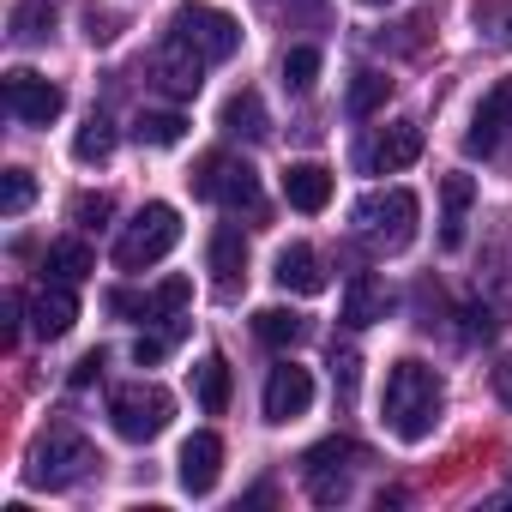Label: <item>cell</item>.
I'll list each match as a JSON object with an SVG mask.
<instances>
[{
  "label": "cell",
  "instance_id": "cell-1",
  "mask_svg": "<svg viewBox=\"0 0 512 512\" xmlns=\"http://www.w3.org/2000/svg\"><path fill=\"white\" fill-rule=\"evenodd\" d=\"M386 428L404 440V446H422L434 428H440V410H446V386H440V374L428 368V362H416V356H404V362H392V374H386Z\"/></svg>",
  "mask_w": 512,
  "mask_h": 512
},
{
  "label": "cell",
  "instance_id": "cell-2",
  "mask_svg": "<svg viewBox=\"0 0 512 512\" xmlns=\"http://www.w3.org/2000/svg\"><path fill=\"white\" fill-rule=\"evenodd\" d=\"M416 223H422V205L410 187H374L350 211V229L368 253H404L416 241Z\"/></svg>",
  "mask_w": 512,
  "mask_h": 512
},
{
  "label": "cell",
  "instance_id": "cell-3",
  "mask_svg": "<svg viewBox=\"0 0 512 512\" xmlns=\"http://www.w3.org/2000/svg\"><path fill=\"white\" fill-rule=\"evenodd\" d=\"M97 470V446L79 434V428H49L37 446H31V482L37 488H73L79 476Z\"/></svg>",
  "mask_w": 512,
  "mask_h": 512
},
{
  "label": "cell",
  "instance_id": "cell-4",
  "mask_svg": "<svg viewBox=\"0 0 512 512\" xmlns=\"http://www.w3.org/2000/svg\"><path fill=\"white\" fill-rule=\"evenodd\" d=\"M175 241H181V211H175V205H145V211L121 229V241H115V266H121V272H145V266L163 260Z\"/></svg>",
  "mask_w": 512,
  "mask_h": 512
},
{
  "label": "cell",
  "instance_id": "cell-5",
  "mask_svg": "<svg viewBox=\"0 0 512 512\" xmlns=\"http://www.w3.org/2000/svg\"><path fill=\"white\" fill-rule=\"evenodd\" d=\"M169 416H175V398L163 392V386H145V380H133V386H121L115 398H109V422H115V434L121 440H157L163 428H169Z\"/></svg>",
  "mask_w": 512,
  "mask_h": 512
},
{
  "label": "cell",
  "instance_id": "cell-6",
  "mask_svg": "<svg viewBox=\"0 0 512 512\" xmlns=\"http://www.w3.org/2000/svg\"><path fill=\"white\" fill-rule=\"evenodd\" d=\"M356 464H362V446H356L350 434H332V440H320V446H308V458H302V476H308V494H314L320 506H332V500H344V494H350V476H356Z\"/></svg>",
  "mask_w": 512,
  "mask_h": 512
},
{
  "label": "cell",
  "instance_id": "cell-7",
  "mask_svg": "<svg viewBox=\"0 0 512 512\" xmlns=\"http://www.w3.org/2000/svg\"><path fill=\"white\" fill-rule=\"evenodd\" d=\"M193 181V193L199 199H211V205H253L260 199V175H253V163L247 157H229V151H211V157H199V169L187 175Z\"/></svg>",
  "mask_w": 512,
  "mask_h": 512
},
{
  "label": "cell",
  "instance_id": "cell-8",
  "mask_svg": "<svg viewBox=\"0 0 512 512\" xmlns=\"http://www.w3.org/2000/svg\"><path fill=\"white\" fill-rule=\"evenodd\" d=\"M169 31H175L181 43H193L205 61H229V55L241 49V25H235L223 7H205V0H187V7H175Z\"/></svg>",
  "mask_w": 512,
  "mask_h": 512
},
{
  "label": "cell",
  "instance_id": "cell-9",
  "mask_svg": "<svg viewBox=\"0 0 512 512\" xmlns=\"http://www.w3.org/2000/svg\"><path fill=\"white\" fill-rule=\"evenodd\" d=\"M205 55L193 49V43H181L175 31L151 49V79H157V91L163 97H175V103H187V97H199V85H205Z\"/></svg>",
  "mask_w": 512,
  "mask_h": 512
},
{
  "label": "cell",
  "instance_id": "cell-10",
  "mask_svg": "<svg viewBox=\"0 0 512 512\" xmlns=\"http://www.w3.org/2000/svg\"><path fill=\"white\" fill-rule=\"evenodd\" d=\"M0 97H7V115H13V121H25V127H49V121L67 109L61 85H49V79H43V73H31V67H13V73H7V85H0Z\"/></svg>",
  "mask_w": 512,
  "mask_h": 512
},
{
  "label": "cell",
  "instance_id": "cell-11",
  "mask_svg": "<svg viewBox=\"0 0 512 512\" xmlns=\"http://www.w3.org/2000/svg\"><path fill=\"white\" fill-rule=\"evenodd\" d=\"M506 139H512V79H500V85L476 103V121H470V133H464V151L494 157Z\"/></svg>",
  "mask_w": 512,
  "mask_h": 512
},
{
  "label": "cell",
  "instance_id": "cell-12",
  "mask_svg": "<svg viewBox=\"0 0 512 512\" xmlns=\"http://www.w3.org/2000/svg\"><path fill=\"white\" fill-rule=\"evenodd\" d=\"M314 404V374L302 362H278L266 374V422H296Z\"/></svg>",
  "mask_w": 512,
  "mask_h": 512
},
{
  "label": "cell",
  "instance_id": "cell-13",
  "mask_svg": "<svg viewBox=\"0 0 512 512\" xmlns=\"http://www.w3.org/2000/svg\"><path fill=\"white\" fill-rule=\"evenodd\" d=\"M25 314H31V332L55 344V338H67V332H73V320H79V296H73V284L49 278V284H37V290H31V308H25Z\"/></svg>",
  "mask_w": 512,
  "mask_h": 512
},
{
  "label": "cell",
  "instance_id": "cell-14",
  "mask_svg": "<svg viewBox=\"0 0 512 512\" xmlns=\"http://www.w3.org/2000/svg\"><path fill=\"white\" fill-rule=\"evenodd\" d=\"M416 157H422V127H416V121H392V127H380L374 145L362 151V163H368L374 175H398V169H410Z\"/></svg>",
  "mask_w": 512,
  "mask_h": 512
},
{
  "label": "cell",
  "instance_id": "cell-15",
  "mask_svg": "<svg viewBox=\"0 0 512 512\" xmlns=\"http://www.w3.org/2000/svg\"><path fill=\"white\" fill-rule=\"evenodd\" d=\"M217 476H223V440H217L211 428H199V434L181 446V488H187V494H211Z\"/></svg>",
  "mask_w": 512,
  "mask_h": 512
},
{
  "label": "cell",
  "instance_id": "cell-16",
  "mask_svg": "<svg viewBox=\"0 0 512 512\" xmlns=\"http://www.w3.org/2000/svg\"><path fill=\"white\" fill-rule=\"evenodd\" d=\"M392 314V290H386V278H374V272H356L350 278V290H344V326H374V320H386Z\"/></svg>",
  "mask_w": 512,
  "mask_h": 512
},
{
  "label": "cell",
  "instance_id": "cell-17",
  "mask_svg": "<svg viewBox=\"0 0 512 512\" xmlns=\"http://www.w3.org/2000/svg\"><path fill=\"white\" fill-rule=\"evenodd\" d=\"M272 278H278L284 290H296V296H320V290H326V266H320V253H314V247H302V241L278 253V272H272Z\"/></svg>",
  "mask_w": 512,
  "mask_h": 512
},
{
  "label": "cell",
  "instance_id": "cell-18",
  "mask_svg": "<svg viewBox=\"0 0 512 512\" xmlns=\"http://www.w3.org/2000/svg\"><path fill=\"white\" fill-rule=\"evenodd\" d=\"M284 199H290L296 211H326V205H332V175H326L320 163H290V169H284Z\"/></svg>",
  "mask_w": 512,
  "mask_h": 512
},
{
  "label": "cell",
  "instance_id": "cell-19",
  "mask_svg": "<svg viewBox=\"0 0 512 512\" xmlns=\"http://www.w3.org/2000/svg\"><path fill=\"white\" fill-rule=\"evenodd\" d=\"M241 272H247V241H241V229L223 223V229L211 235V278H217V290H235Z\"/></svg>",
  "mask_w": 512,
  "mask_h": 512
},
{
  "label": "cell",
  "instance_id": "cell-20",
  "mask_svg": "<svg viewBox=\"0 0 512 512\" xmlns=\"http://www.w3.org/2000/svg\"><path fill=\"white\" fill-rule=\"evenodd\" d=\"M223 133H235V139H266V133H272L260 91H235V97L223 103Z\"/></svg>",
  "mask_w": 512,
  "mask_h": 512
},
{
  "label": "cell",
  "instance_id": "cell-21",
  "mask_svg": "<svg viewBox=\"0 0 512 512\" xmlns=\"http://www.w3.org/2000/svg\"><path fill=\"white\" fill-rule=\"evenodd\" d=\"M470 199H476V181H470V175H446V181H440V205H446L440 241H446V247L464 241V211H470Z\"/></svg>",
  "mask_w": 512,
  "mask_h": 512
},
{
  "label": "cell",
  "instance_id": "cell-22",
  "mask_svg": "<svg viewBox=\"0 0 512 512\" xmlns=\"http://www.w3.org/2000/svg\"><path fill=\"white\" fill-rule=\"evenodd\" d=\"M43 272H49V278H61V284H85V278L97 272V260H91V247H85V241H49Z\"/></svg>",
  "mask_w": 512,
  "mask_h": 512
},
{
  "label": "cell",
  "instance_id": "cell-23",
  "mask_svg": "<svg viewBox=\"0 0 512 512\" xmlns=\"http://www.w3.org/2000/svg\"><path fill=\"white\" fill-rule=\"evenodd\" d=\"M193 398H199L205 416H223V410H229V362H223V356H205V362L193 368Z\"/></svg>",
  "mask_w": 512,
  "mask_h": 512
},
{
  "label": "cell",
  "instance_id": "cell-24",
  "mask_svg": "<svg viewBox=\"0 0 512 512\" xmlns=\"http://www.w3.org/2000/svg\"><path fill=\"white\" fill-rule=\"evenodd\" d=\"M253 332H260V344H302L308 338V320L302 314H290V308H260L253 314Z\"/></svg>",
  "mask_w": 512,
  "mask_h": 512
},
{
  "label": "cell",
  "instance_id": "cell-25",
  "mask_svg": "<svg viewBox=\"0 0 512 512\" xmlns=\"http://www.w3.org/2000/svg\"><path fill=\"white\" fill-rule=\"evenodd\" d=\"M350 115H374V109H386L392 103V79L386 73H374V67H362L356 79H350Z\"/></svg>",
  "mask_w": 512,
  "mask_h": 512
},
{
  "label": "cell",
  "instance_id": "cell-26",
  "mask_svg": "<svg viewBox=\"0 0 512 512\" xmlns=\"http://www.w3.org/2000/svg\"><path fill=\"white\" fill-rule=\"evenodd\" d=\"M55 31V7H49V0H19V7H13V37L19 43H43Z\"/></svg>",
  "mask_w": 512,
  "mask_h": 512
},
{
  "label": "cell",
  "instance_id": "cell-27",
  "mask_svg": "<svg viewBox=\"0 0 512 512\" xmlns=\"http://www.w3.org/2000/svg\"><path fill=\"white\" fill-rule=\"evenodd\" d=\"M181 133H187V121L175 109H157V115H139L133 121V139L139 145H181Z\"/></svg>",
  "mask_w": 512,
  "mask_h": 512
},
{
  "label": "cell",
  "instance_id": "cell-28",
  "mask_svg": "<svg viewBox=\"0 0 512 512\" xmlns=\"http://www.w3.org/2000/svg\"><path fill=\"white\" fill-rule=\"evenodd\" d=\"M284 85H290L296 97H308V91L320 85V49H308V43L290 49V55H284Z\"/></svg>",
  "mask_w": 512,
  "mask_h": 512
},
{
  "label": "cell",
  "instance_id": "cell-29",
  "mask_svg": "<svg viewBox=\"0 0 512 512\" xmlns=\"http://www.w3.org/2000/svg\"><path fill=\"white\" fill-rule=\"evenodd\" d=\"M109 151H115V127H109L103 115H91V121L79 127V139H73V157H79V163H103Z\"/></svg>",
  "mask_w": 512,
  "mask_h": 512
},
{
  "label": "cell",
  "instance_id": "cell-30",
  "mask_svg": "<svg viewBox=\"0 0 512 512\" xmlns=\"http://www.w3.org/2000/svg\"><path fill=\"white\" fill-rule=\"evenodd\" d=\"M476 31L494 49H512V0H482V7H476Z\"/></svg>",
  "mask_w": 512,
  "mask_h": 512
},
{
  "label": "cell",
  "instance_id": "cell-31",
  "mask_svg": "<svg viewBox=\"0 0 512 512\" xmlns=\"http://www.w3.org/2000/svg\"><path fill=\"white\" fill-rule=\"evenodd\" d=\"M31 199H37L31 169H7V187H0V211H7V217H25V211H31Z\"/></svg>",
  "mask_w": 512,
  "mask_h": 512
},
{
  "label": "cell",
  "instance_id": "cell-32",
  "mask_svg": "<svg viewBox=\"0 0 512 512\" xmlns=\"http://www.w3.org/2000/svg\"><path fill=\"white\" fill-rule=\"evenodd\" d=\"M187 296H193V284H187V278H169V284L151 296V320H169V314H181V308H187Z\"/></svg>",
  "mask_w": 512,
  "mask_h": 512
},
{
  "label": "cell",
  "instance_id": "cell-33",
  "mask_svg": "<svg viewBox=\"0 0 512 512\" xmlns=\"http://www.w3.org/2000/svg\"><path fill=\"white\" fill-rule=\"evenodd\" d=\"M175 338H181V326H169V332H145V338L133 344V362H139V368H151V362H163Z\"/></svg>",
  "mask_w": 512,
  "mask_h": 512
},
{
  "label": "cell",
  "instance_id": "cell-34",
  "mask_svg": "<svg viewBox=\"0 0 512 512\" xmlns=\"http://www.w3.org/2000/svg\"><path fill=\"white\" fill-rule=\"evenodd\" d=\"M109 211H115V199H109V193H79V199H73V217H79V229H97Z\"/></svg>",
  "mask_w": 512,
  "mask_h": 512
},
{
  "label": "cell",
  "instance_id": "cell-35",
  "mask_svg": "<svg viewBox=\"0 0 512 512\" xmlns=\"http://www.w3.org/2000/svg\"><path fill=\"white\" fill-rule=\"evenodd\" d=\"M115 31H121V19H115V13L85 7V37H91V43H115Z\"/></svg>",
  "mask_w": 512,
  "mask_h": 512
},
{
  "label": "cell",
  "instance_id": "cell-36",
  "mask_svg": "<svg viewBox=\"0 0 512 512\" xmlns=\"http://www.w3.org/2000/svg\"><path fill=\"white\" fill-rule=\"evenodd\" d=\"M109 314H133V320H151V296H133V290H109Z\"/></svg>",
  "mask_w": 512,
  "mask_h": 512
},
{
  "label": "cell",
  "instance_id": "cell-37",
  "mask_svg": "<svg viewBox=\"0 0 512 512\" xmlns=\"http://www.w3.org/2000/svg\"><path fill=\"white\" fill-rule=\"evenodd\" d=\"M332 380H338V398L350 404V398H356V356H350V350L332 356Z\"/></svg>",
  "mask_w": 512,
  "mask_h": 512
},
{
  "label": "cell",
  "instance_id": "cell-38",
  "mask_svg": "<svg viewBox=\"0 0 512 512\" xmlns=\"http://www.w3.org/2000/svg\"><path fill=\"white\" fill-rule=\"evenodd\" d=\"M19 296H7V302H0V344H19Z\"/></svg>",
  "mask_w": 512,
  "mask_h": 512
},
{
  "label": "cell",
  "instance_id": "cell-39",
  "mask_svg": "<svg viewBox=\"0 0 512 512\" xmlns=\"http://www.w3.org/2000/svg\"><path fill=\"white\" fill-rule=\"evenodd\" d=\"M494 398L512 410V356H500V368H494Z\"/></svg>",
  "mask_w": 512,
  "mask_h": 512
},
{
  "label": "cell",
  "instance_id": "cell-40",
  "mask_svg": "<svg viewBox=\"0 0 512 512\" xmlns=\"http://www.w3.org/2000/svg\"><path fill=\"white\" fill-rule=\"evenodd\" d=\"M97 374H103V350H91V356H85V362L73 368V386H91Z\"/></svg>",
  "mask_w": 512,
  "mask_h": 512
},
{
  "label": "cell",
  "instance_id": "cell-41",
  "mask_svg": "<svg viewBox=\"0 0 512 512\" xmlns=\"http://www.w3.org/2000/svg\"><path fill=\"white\" fill-rule=\"evenodd\" d=\"M362 7H386V0H362Z\"/></svg>",
  "mask_w": 512,
  "mask_h": 512
}]
</instances>
